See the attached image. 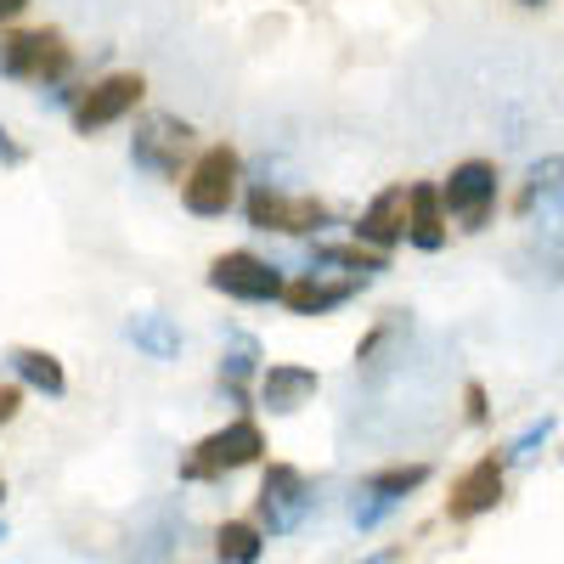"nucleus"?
Listing matches in <instances>:
<instances>
[{"label": "nucleus", "instance_id": "2", "mask_svg": "<svg viewBox=\"0 0 564 564\" xmlns=\"http://www.w3.org/2000/svg\"><path fill=\"white\" fill-rule=\"evenodd\" d=\"M265 457V430L243 412V417H231L226 430L204 435L193 452L181 457V480L186 486H209V480H226V475H238V468L260 463Z\"/></svg>", "mask_w": 564, "mask_h": 564}, {"label": "nucleus", "instance_id": "1", "mask_svg": "<svg viewBox=\"0 0 564 564\" xmlns=\"http://www.w3.org/2000/svg\"><path fill=\"white\" fill-rule=\"evenodd\" d=\"M0 74L7 79H23V85H68L74 74V45L63 29H12L0 34Z\"/></svg>", "mask_w": 564, "mask_h": 564}, {"label": "nucleus", "instance_id": "13", "mask_svg": "<svg viewBox=\"0 0 564 564\" xmlns=\"http://www.w3.org/2000/svg\"><path fill=\"white\" fill-rule=\"evenodd\" d=\"M367 282L372 276H322V271H305V276H294L289 289H282V305H289L294 316H327V311L350 305Z\"/></svg>", "mask_w": 564, "mask_h": 564}, {"label": "nucleus", "instance_id": "27", "mask_svg": "<svg viewBox=\"0 0 564 564\" xmlns=\"http://www.w3.org/2000/svg\"><path fill=\"white\" fill-rule=\"evenodd\" d=\"M361 564H390V553H384V558H361Z\"/></svg>", "mask_w": 564, "mask_h": 564}, {"label": "nucleus", "instance_id": "10", "mask_svg": "<svg viewBox=\"0 0 564 564\" xmlns=\"http://www.w3.org/2000/svg\"><path fill=\"white\" fill-rule=\"evenodd\" d=\"M430 480V463H390V468H372L356 491V531H379L390 513Z\"/></svg>", "mask_w": 564, "mask_h": 564}, {"label": "nucleus", "instance_id": "21", "mask_svg": "<svg viewBox=\"0 0 564 564\" xmlns=\"http://www.w3.org/2000/svg\"><path fill=\"white\" fill-rule=\"evenodd\" d=\"M260 553H265V531L254 520H226L215 531V558L220 564H260Z\"/></svg>", "mask_w": 564, "mask_h": 564}, {"label": "nucleus", "instance_id": "14", "mask_svg": "<svg viewBox=\"0 0 564 564\" xmlns=\"http://www.w3.org/2000/svg\"><path fill=\"white\" fill-rule=\"evenodd\" d=\"M254 390H260V406H265V412L289 417V412H300V406L322 390V372L305 367V361H265V372H260Z\"/></svg>", "mask_w": 564, "mask_h": 564}, {"label": "nucleus", "instance_id": "18", "mask_svg": "<svg viewBox=\"0 0 564 564\" xmlns=\"http://www.w3.org/2000/svg\"><path fill=\"white\" fill-rule=\"evenodd\" d=\"M124 339H130L141 356H153V361H175V356H181V327H175V316H164V311L130 316V322H124Z\"/></svg>", "mask_w": 564, "mask_h": 564}, {"label": "nucleus", "instance_id": "20", "mask_svg": "<svg viewBox=\"0 0 564 564\" xmlns=\"http://www.w3.org/2000/svg\"><path fill=\"white\" fill-rule=\"evenodd\" d=\"M322 265H339L345 276H379V271H390V254L372 243H316L311 271H322Z\"/></svg>", "mask_w": 564, "mask_h": 564}, {"label": "nucleus", "instance_id": "30", "mask_svg": "<svg viewBox=\"0 0 564 564\" xmlns=\"http://www.w3.org/2000/svg\"><path fill=\"white\" fill-rule=\"evenodd\" d=\"M0 542H7V525H0Z\"/></svg>", "mask_w": 564, "mask_h": 564}, {"label": "nucleus", "instance_id": "11", "mask_svg": "<svg viewBox=\"0 0 564 564\" xmlns=\"http://www.w3.org/2000/svg\"><path fill=\"white\" fill-rule=\"evenodd\" d=\"M502 486H508V452H486L463 468L452 480V497H446V520L452 525H475L480 513H491L502 502Z\"/></svg>", "mask_w": 564, "mask_h": 564}, {"label": "nucleus", "instance_id": "5", "mask_svg": "<svg viewBox=\"0 0 564 564\" xmlns=\"http://www.w3.org/2000/svg\"><path fill=\"white\" fill-rule=\"evenodd\" d=\"M311 508H316V486L305 468L294 463H271L265 475H260V497H254V525L265 536H294L305 520H311Z\"/></svg>", "mask_w": 564, "mask_h": 564}, {"label": "nucleus", "instance_id": "24", "mask_svg": "<svg viewBox=\"0 0 564 564\" xmlns=\"http://www.w3.org/2000/svg\"><path fill=\"white\" fill-rule=\"evenodd\" d=\"M23 159H29V153H23V141H18L7 124H0V170H18Z\"/></svg>", "mask_w": 564, "mask_h": 564}, {"label": "nucleus", "instance_id": "8", "mask_svg": "<svg viewBox=\"0 0 564 564\" xmlns=\"http://www.w3.org/2000/svg\"><path fill=\"white\" fill-rule=\"evenodd\" d=\"M243 215L254 231H282V238H311V231H322L327 220V204L322 198H305V193H282V186H249L243 198Z\"/></svg>", "mask_w": 564, "mask_h": 564}, {"label": "nucleus", "instance_id": "4", "mask_svg": "<svg viewBox=\"0 0 564 564\" xmlns=\"http://www.w3.org/2000/svg\"><path fill=\"white\" fill-rule=\"evenodd\" d=\"M238 181H243V159L231 141H215V148H204L193 159V170H186L181 181V204L186 215H198V220H220L231 204H238Z\"/></svg>", "mask_w": 564, "mask_h": 564}, {"label": "nucleus", "instance_id": "6", "mask_svg": "<svg viewBox=\"0 0 564 564\" xmlns=\"http://www.w3.org/2000/svg\"><path fill=\"white\" fill-rule=\"evenodd\" d=\"M441 198H446V215L463 231H486L491 215H497V198H502V175H497L491 159H463L441 181Z\"/></svg>", "mask_w": 564, "mask_h": 564}, {"label": "nucleus", "instance_id": "28", "mask_svg": "<svg viewBox=\"0 0 564 564\" xmlns=\"http://www.w3.org/2000/svg\"><path fill=\"white\" fill-rule=\"evenodd\" d=\"M520 7H542V0H520Z\"/></svg>", "mask_w": 564, "mask_h": 564}, {"label": "nucleus", "instance_id": "22", "mask_svg": "<svg viewBox=\"0 0 564 564\" xmlns=\"http://www.w3.org/2000/svg\"><path fill=\"white\" fill-rule=\"evenodd\" d=\"M547 435H553V417H536V423H531V430H525L520 441H513V446H508V468H513V463H536V446H542Z\"/></svg>", "mask_w": 564, "mask_h": 564}, {"label": "nucleus", "instance_id": "12", "mask_svg": "<svg viewBox=\"0 0 564 564\" xmlns=\"http://www.w3.org/2000/svg\"><path fill=\"white\" fill-rule=\"evenodd\" d=\"M446 198H441V181H412L406 186V243L417 254H441L452 226H446Z\"/></svg>", "mask_w": 564, "mask_h": 564}, {"label": "nucleus", "instance_id": "17", "mask_svg": "<svg viewBox=\"0 0 564 564\" xmlns=\"http://www.w3.org/2000/svg\"><path fill=\"white\" fill-rule=\"evenodd\" d=\"M7 367L18 372V384H29V390H40V395H63V390H68L63 361H57L52 350H40V345H12V350H7Z\"/></svg>", "mask_w": 564, "mask_h": 564}, {"label": "nucleus", "instance_id": "25", "mask_svg": "<svg viewBox=\"0 0 564 564\" xmlns=\"http://www.w3.org/2000/svg\"><path fill=\"white\" fill-rule=\"evenodd\" d=\"M23 390L29 384H0V423H12L23 412Z\"/></svg>", "mask_w": 564, "mask_h": 564}, {"label": "nucleus", "instance_id": "3", "mask_svg": "<svg viewBox=\"0 0 564 564\" xmlns=\"http://www.w3.org/2000/svg\"><path fill=\"white\" fill-rule=\"evenodd\" d=\"M198 153H204L198 130L186 119H175V113H148L130 135V164L141 175H159V181H175V186L186 181V170H193Z\"/></svg>", "mask_w": 564, "mask_h": 564}, {"label": "nucleus", "instance_id": "26", "mask_svg": "<svg viewBox=\"0 0 564 564\" xmlns=\"http://www.w3.org/2000/svg\"><path fill=\"white\" fill-rule=\"evenodd\" d=\"M29 12V0H0V34H12V23Z\"/></svg>", "mask_w": 564, "mask_h": 564}, {"label": "nucleus", "instance_id": "9", "mask_svg": "<svg viewBox=\"0 0 564 564\" xmlns=\"http://www.w3.org/2000/svg\"><path fill=\"white\" fill-rule=\"evenodd\" d=\"M209 289L215 294H226V300H238V305H271V300H282V271L271 265V260H260V254H249V249H226V254H215L209 260Z\"/></svg>", "mask_w": 564, "mask_h": 564}, {"label": "nucleus", "instance_id": "7", "mask_svg": "<svg viewBox=\"0 0 564 564\" xmlns=\"http://www.w3.org/2000/svg\"><path fill=\"white\" fill-rule=\"evenodd\" d=\"M141 102H148V79L141 74H102L97 85L79 90V102L68 108V124L74 135H102L108 124L130 119Z\"/></svg>", "mask_w": 564, "mask_h": 564}, {"label": "nucleus", "instance_id": "19", "mask_svg": "<svg viewBox=\"0 0 564 564\" xmlns=\"http://www.w3.org/2000/svg\"><path fill=\"white\" fill-rule=\"evenodd\" d=\"M542 204V215H564V159H542L531 164L525 186H520V198H513V209L531 215Z\"/></svg>", "mask_w": 564, "mask_h": 564}, {"label": "nucleus", "instance_id": "15", "mask_svg": "<svg viewBox=\"0 0 564 564\" xmlns=\"http://www.w3.org/2000/svg\"><path fill=\"white\" fill-rule=\"evenodd\" d=\"M356 243H372V249H395L406 243V186H384L361 215H356Z\"/></svg>", "mask_w": 564, "mask_h": 564}, {"label": "nucleus", "instance_id": "16", "mask_svg": "<svg viewBox=\"0 0 564 564\" xmlns=\"http://www.w3.org/2000/svg\"><path fill=\"white\" fill-rule=\"evenodd\" d=\"M260 372H265L260 339L243 334V327H231V334H226V356H220V390L238 406H249V384H260Z\"/></svg>", "mask_w": 564, "mask_h": 564}, {"label": "nucleus", "instance_id": "29", "mask_svg": "<svg viewBox=\"0 0 564 564\" xmlns=\"http://www.w3.org/2000/svg\"><path fill=\"white\" fill-rule=\"evenodd\" d=\"M0 502H7V486H0Z\"/></svg>", "mask_w": 564, "mask_h": 564}, {"label": "nucleus", "instance_id": "23", "mask_svg": "<svg viewBox=\"0 0 564 564\" xmlns=\"http://www.w3.org/2000/svg\"><path fill=\"white\" fill-rule=\"evenodd\" d=\"M463 417L475 423V430H480V423H491V395H486L480 379H468V384H463Z\"/></svg>", "mask_w": 564, "mask_h": 564}]
</instances>
